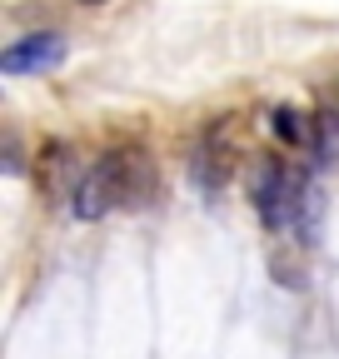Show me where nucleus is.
Returning a JSON list of instances; mask_svg holds the SVG:
<instances>
[{"mask_svg": "<svg viewBox=\"0 0 339 359\" xmlns=\"http://www.w3.org/2000/svg\"><path fill=\"white\" fill-rule=\"evenodd\" d=\"M249 195H254V210H260V219L270 224V230H289V224H294V215H300V210L310 205L305 180L294 175V170H284L279 160H270V165H260V170H254V185H249Z\"/></svg>", "mask_w": 339, "mask_h": 359, "instance_id": "nucleus-2", "label": "nucleus"}, {"mask_svg": "<svg viewBox=\"0 0 339 359\" xmlns=\"http://www.w3.org/2000/svg\"><path fill=\"white\" fill-rule=\"evenodd\" d=\"M265 120H270V135H275L279 145H305L310 140V125H305V115L294 110V105H275Z\"/></svg>", "mask_w": 339, "mask_h": 359, "instance_id": "nucleus-5", "label": "nucleus"}, {"mask_svg": "<svg viewBox=\"0 0 339 359\" xmlns=\"http://www.w3.org/2000/svg\"><path fill=\"white\" fill-rule=\"evenodd\" d=\"M80 6H105V0H80Z\"/></svg>", "mask_w": 339, "mask_h": 359, "instance_id": "nucleus-7", "label": "nucleus"}, {"mask_svg": "<svg viewBox=\"0 0 339 359\" xmlns=\"http://www.w3.org/2000/svg\"><path fill=\"white\" fill-rule=\"evenodd\" d=\"M35 180H40V195H46V200H55V205L75 200L80 180H85L75 145L70 140H46V145H40V160H35Z\"/></svg>", "mask_w": 339, "mask_h": 359, "instance_id": "nucleus-3", "label": "nucleus"}, {"mask_svg": "<svg viewBox=\"0 0 339 359\" xmlns=\"http://www.w3.org/2000/svg\"><path fill=\"white\" fill-rule=\"evenodd\" d=\"M155 195V170L140 150H110L85 170L80 190L70 200L75 219H105L120 205H145Z\"/></svg>", "mask_w": 339, "mask_h": 359, "instance_id": "nucleus-1", "label": "nucleus"}, {"mask_svg": "<svg viewBox=\"0 0 339 359\" xmlns=\"http://www.w3.org/2000/svg\"><path fill=\"white\" fill-rule=\"evenodd\" d=\"M324 120H329V130H339V80H334L329 100H324Z\"/></svg>", "mask_w": 339, "mask_h": 359, "instance_id": "nucleus-6", "label": "nucleus"}, {"mask_svg": "<svg viewBox=\"0 0 339 359\" xmlns=\"http://www.w3.org/2000/svg\"><path fill=\"white\" fill-rule=\"evenodd\" d=\"M55 65H65V35H55V30H35L0 50V70L6 75H40Z\"/></svg>", "mask_w": 339, "mask_h": 359, "instance_id": "nucleus-4", "label": "nucleus"}]
</instances>
